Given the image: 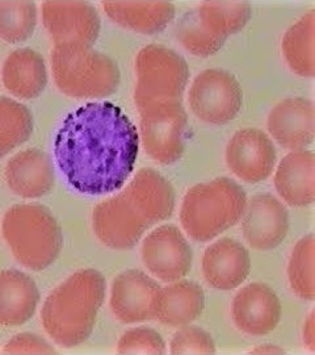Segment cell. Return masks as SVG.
Listing matches in <instances>:
<instances>
[{"mask_svg":"<svg viewBox=\"0 0 315 355\" xmlns=\"http://www.w3.org/2000/svg\"><path fill=\"white\" fill-rule=\"evenodd\" d=\"M141 255L146 268L165 283L183 279L193 259L189 242L175 225H163L152 230L142 243Z\"/></svg>","mask_w":315,"mask_h":355,"instance_id":"12","label":"cell"},{"mask_svg":"<svg viewBox=\"0 0 315 355\" xmlns=\"http://www.w3.org/2000/svg\"><path fill=\"white\" fill-rule=\"evenodd\" d=\"M33 129V114L24 104L0 96V158L29 140Z\"/></svg>","mask_w":315,"mask_h":355,"instance_id":"26","label":"cell"},{"mask_svg":"<svg viewBox=\"0 0 315 355\" xmlns=\"http://www.w3.org/2000/svg\"><path fill=\"white\" fill-rule=\"evenodd\" d=\"M281 48L293 73L305 78L315 76V10H310L290 26Z\"/></svg>","mask_w":315,"mask_h":355,"instance_id":"25","label":"cell"},{"mask_svg":"<svg viewBox=\"0 0 315 355\" xmlns=\"http://www.w3.org/2000/svg\"><path fill=\"white\" fill-rule=\"evenodd\" d=\"M139 139L152 159L162 165L179 161L186 148L188 114L181 101H162L138 108Z\"/></svg>","mask_w":315,"mask_h":355,"instance_id":"9","label":"cell"},{"mask_svg":"<svg viewBox=\"0 0 315 355\" xmlns=\"http://www.w3.org/2000/svg\"><path fill=\"white\" fill-rule=\"evenodd\" d=\"M37 24V7L33 1H0V38L20 44L30 37Z\"/></svg>","mask_w":315,"mask_h":355,"instance_id":"28","label":"cell"},{"mask_svg":"<svg viewBox=\"0 0 315 355\" xmlns=\"http://www.w3.org/2000/svg\"><path fill=\"white\" fill-rule=\"evenodd\" d=\"M107 283L100 271L83 268L54 288L46 297L41 320L53 341L63 347H75L92 334Z\"/></svg>","mask_w":315,"mask_h":355,"instance_id":"3","label":"cell"},{"mask_svg":"<svg viewBox=\"0 0 315 355\" xmlns=\"http://www.w3.org/2000/svg\"><path fill=\"white\" fill-rule=\"evenodd\" d=\"M42 21L55 45L92 46L100 35V17L89 1H45Z\"/></svg>","mask_w":315,"mask_h":355,"instance_id":"11","label":"cell"},{"mask_svg":"<svg viewBox=\"0 0 315 355\" xmlns=\"http://www.w3.org/2000/svg\"><path fill=\"white\" fill-rule=\"evenodd\" d=\"M101 6L114 23L141 35H156L175 17L171 1H102Z\"/></svg>","mask_w":315,"mask_h":355,"instance_id":"23","label":"cell"},{"mask_svg":"<svg viewBox=\"0 0 315 355\" xmlns=\"http://www.w3.org/2000/svg\"><path fill=\"white\" fill-rule=\"evenodd\" d=\"M314 313H312V315L309 316V318L306 320L305 328H303V340H305V343H306V345H307L312 350H314Z\"/></svg>","mask_w":315,"mask_h":355,"instance_id":"32","label":"cell"},{"mask_svg":"<svg viewBox=\"0 0 315 355\" xmlns=\"http://www.w3.org/2000/svg\"><path fill=\"white\" fill-rule=\"evenodd\" d=\"M275 187L290 207L303 208L314 203V153L300 149L284 157L275 174Z\"/></svg>","mask_w":315,"mask_h":355,"instance_id":"20","label":"cell"},{"mask_svg":"<svg viewBox=\"0 0 315 355\" xmlns=\"http://www.w3.org/2000/svg\"><path fill=\"white\" fill-rule=\"evenodd\" d=\"M246 205L247 195L238 183L228 178H215L187 191L180 223L193 241H210L240 221Z\"/></svg>","mask_w":315,"mask_h":355,"instance_id":"4","label":"cell"},{"mask_svg":"<svg viewBox=\"0 0 315 355\" xmlns=\"http://www.w3.org/2000/svg\"><path fill=\"white\" fill-rule=\"evenodd\" d=\"M251 13L247 1H202L179 20L177 37L190 54L209 57L246 26Z\"/></svg>","mask_w":315,"mask_h":355,"instance_id":"7","label":"cell"},{"mask_svg":"<svg viewBox=\"0 0 315 355\" xmlns=\"http://www.w3.org/2000/svg\"><path fill=\"white\" fill-rule=\"evenodd\" d=\"M137 108L162 101H181L189 79L187 61L163 45L143 46L136 58Z\"/></svg>","mask_w":315,"mask_h":355,"instance_id":"8","label":"cell"},{"mask_svg":"<svg viewBox=\"0 0 315 355\" xmlns=\"http://www.w3.org/2000/svg\"><path fill=\"white\" fill-rule=\"evenodd\" d=\"M1 233L16 261L32 271L51 266L62 250V229L42 204L11 207L3 217Z\"/></svg>","mask_w":315,"mask_h":355,"instance_id":"5","label":"cell"},{"mask_svg":"<svg viewBox=\"0 0 315 355\" xmlns=\"http://www.w3.org/2000/svg\"><path fill=\"white\" fill-rule=\"evenodd\" d=\"M240 220L244 240L260 252L278 248L289 230L287 207L269 193H259L247 200Z\"/></svg>","mask_w":315,"mask_h":355,"instance_id":"14","label":"cell"},{"mask_svg":"<svg viewBox=\"0 0 315 355\" xmlns=\"http://www.w3.org/2000/svg\"><path fill=\"white\" fill-rule=\"evenodd\" d=\"M267 127L280 146L300 150L314 141V104L305 98L278 103L268 116Z\"/></svg>","mask_w":315,"mask_h":355,"instance_id":"17","label":"cell"},{"mask_svg":"<svg viewBox=\"0 0 315 355\" xmlns=\"http://www.w3.org/2000/svg\"><path fill=\"white\" fill-rule=\"evenodd\" d=\"M276 292L263 283L243 287L234 297L231 313L238 329L250 336H264L276 329L281 318Z\"/></svg>","mask_w":315,"mask_h":355,"instance_id":"16","label":"cell"},{"mask_svg":"<svg viewBox=\"0 0 315 355\" xmlns=\"http://www.w3.org/2000/svg\"><path fill=\"white\" fill-rule=\"evenodd\" d=\"M118 354H165L162 336L152 328L139 327L125 331L117 343Z\"/></svg>","mask_w":315,"mask_h":355,"instance_id":"29","label":"cell"},{"mask_svg":"<svg viewBox=\"0 0 315 355\" xmlns=\"http://www.w3.org/2000/svg\"><path fill=\"white\" fill-rule=\"evenodd\" d=\"M162 287L139 270H127L114 280L111 308L124 324L155 320L158 297Z\"/></svg>","mask_w":315,"mask_h":355,"instance_id":"15","label":"cell"},{"mask_svg":"<svg viewBox=\"0 0 315 355\" xmlns=\"http://www.w3.org/2000/svg\"><path fill=\"white\" fill-rule=\"evenodd\" d=\"M250 253L234 239L215 241L202 257L204 278L215 290L230 291L240 287L250 275Z\"/></svg>","mask_w":315,"mask_h":355,"instance_id":"18","label":"cell"},{"mask_svg":"<svg viewBox=\"0 0 315 355\" xmlns=\"http://www.w3.org/2000/svg\"><path fill=\"white\" fill-rule=\"evenodd\" d=\"M315 237L307 234L294 246L288 265L290 288L301 299H315Z\"/></svg>","mask_w":315,"mask_h":355,"instance_id":"27","label":"cell"},{"mask_svg":"<svg viewBox=\"0 0 315 355\" xmlns=\"http://www.w3.org/2000/svg\"><path fill=\"white\" fill-rule=\"evenodd\" d=\"M4 354H54L55 349L37 334L21 333L15 336L3 349Z\"/></svg>","mask_w":315,"mask_h":355,"instance_id":"31","label":"cell"},{"mask_svg":"<svg viewBox=\"0 0 315 355\" xmlns=\"http://www.w3.org/2000/svg\"><path fill=\"white\" fill-rule=\"evenodd\" d=\"M175 209L172 184L152 168H142L125 189L98 204L92 214L96 237L114 250L137 245L143 233Z\"/></svg>","mask_w":315,"mask_h":355,"instance_id":"2","label":"cell"},{"mask_svg":"<svg viewBox=\"0 0 315 355\" xmlns=\"http://www.w3.org/2000/svg\"><path fill=\"white\" fill-rule=\"evenodd\" d=\"M171 354H215V343L212 336L195 327H183L170 345Z\"/></svg>","mask_w":315,"mask_h":355,"instance_id":"30","label":"cell"},{"mask_svg":"<svg viewBox=\"0 0 315 355\" xmlns=\"http://www.w3.org/2000/svg\"><path fill=\"white\" fill-rule=\"evenodd\" d=\"M138 152L137 128L109 102L87 103L71 112L54 142L57 165L69 184L93 196L123 189Z\"/></svg>","mask_w":315,"mask_h":355,"instance_id":"1","label":"cell"},{"mask_svg":"<svg viewBox=\"0 0 315 355\" xmlns=\"http://www.w3.org/2000/svg\"><path fill=\"white\" fill-rule=\"evenodd\" d=\"M252 354H284L285 352L276 345H262L253 349Z\"/></svg>","mask_w":315,"mask_h":355,"instance_id":"33","label":"cell"},{"mask_svg":"<svg viewBox=\"0 0 315 355\" xmlns=\"http://www.w3.org/2000/svg\"><path fill=\"white\" fill-rule=\"evenodd\" d=\"M189 107L206 124L224 125L240 114L243 89L231 73L208 69L200 73L189 89Z\"/></svg>","mask_w":315,"mask_h":355,"instance_id":"10","label":"cell"},{"mask_svg":"<svg viewBox=\"0 0 315 355\" xmlns=\"http://www.w3.org/2000/svg\"><path fill=\"white\" fill-rule=\"evenodd\" d=\"M51 69L58 89L75 99L108 98L121 80L114 60L89 45H54Z\"/></svg>","mask_w":315,"mask_h":355,"instance_id":"6","label":"cell"},{"mask_svg":"<svg viewBox=\"0 0 315 355\" xmlns=\"http://www.w3.org/2000/svg\"><path fill=\"white\" fill-rule=\"evenodd\" d=\"M39 303L37 284L19 270L0 271V325L20 327L35 316Z\"/></svg>","mask_w":315,"mask_h":355,"instance_id":"21","label":"cell"},{"mask_svg":"<svg viewBox=\"0 0 315 355\" xmlns=\"http://www.w3.org/2000/svg\"><path fill=\"white\" fill-rule=\"evenodd\" d=\"M4 179L10 190L24 199H36L51 192L55 184L53 161L48 153L26 149L7 162Z\"/></svg>","mask_w":315,"mask_h":355,"instance_id":"19","label":"cell"},{"mask_svg":"<svg viewBox=\"0 0 315 355\" xmlns=\"http://www.w3.org/2000/svg\"><path fill=\"white\" fill-rule=\"evenodd\" d=\"M1 80L13 96L24 101L36 99L48 85L42 55L29 48L12 51L3 64Z\"/></svg>","mask_w":315,"mask_h":355,"instance_id":"22","label":"cell"},{"mask_svg":"<svg viewBox=\"0 0 315 355\" xmlns=\"http://www.w3.org/2000/svg\"><path fill=\"white\" fill-rule=\"evenodd\" d=\"M204 308L205 293L201 286L180 279L162 287L155 320L170 327H186L201 316Z\"/></svg>","mask_w":315,"mask_h":355,"instance_id":"24","label":"cell"},{"mask_svg":"<svg viewBox=\"0 0 315 355\" xmlns=\"http://www.w3.org/2000/svg\"><path fill=\"white\" fill-rule=\"evenodd\" d=\"M226 164L230 171L243 182L259 183L275 168V145L260 129H240L227 144Z\"/></svg>","mask_w":315,"mask_h":355,"instance_id":"13","label":"cell"}]
</instances>
